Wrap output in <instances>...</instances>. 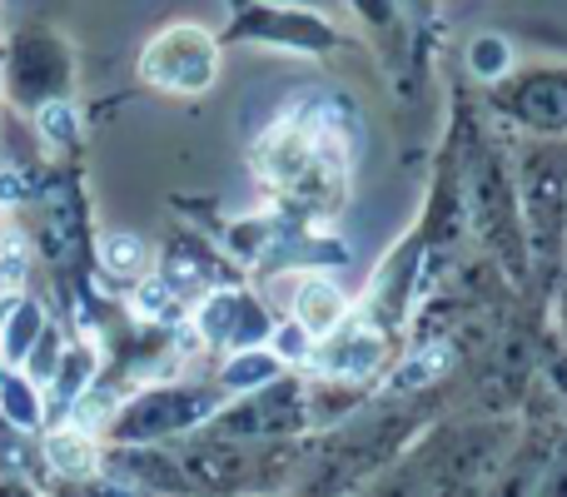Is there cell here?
Returning a JSON list of instances; mask_svg holds the SVG:
<instances>
[{"mask_svg": "<svg viewBox=\"0 0 567 497\" xmlns=\"http://www.w3.org/2000/svg\"><path fill=\"white\" fill-rule=\"evenodd\" d=\"M255 175L279 199H293L299 209L323 215V209H339L343 185H349V159H343L333 125H313L303 115H289L259 135Z\"/></svg>", "mask_w": 567, "mask_h": 497, "instance_id": "6da1fadb", "label": "cell"}, {"mask_svg": "<svg viewBox=\"0 0 567 497\" xmlns=\"http://www.w3.org/2000/svg\"><path fill=\"white\" fill-rule=\"evenodd\" d=\"M219 408H225V393L215 389V379H150L125 393L115 423L105 428V443H120V448L179 443L209 428Z\"/></svg>", "mask_w": 567, "mask_h": 497, "instance_id": "7a4b0ae2", "label": "cell"}, {"mask_svg": "<svg viewBox=\"0 0 567 497\" xmlns=\"http://www.w3.org/2000/svg\"><path fill=\"white\" fill-rule=\"evenodd\" d=\"M513 199L528 259L538 269H558L567 259V139H523Z\"/></svg>", "mask_w": 567, "mask_h": 497, "instance_id": "3957f363", "label": "cell"}, {"mask_svg": "<svg viewBox=\"0 0 567 497\" xmlns=\"http://www.w3.org/2000/svg\"><path fill=\"white\" fill-rule=\"evenodd\" d=\"M70 95H75V50L60 30L20 25L10 40H0V100H10L30 120Z\"/></svg>", "mask_w": 567, "mask_h": 497, "instance_id": "277c9868", "label": "cell"}, {"mask_svg": "<svg viewBox=\"0 0 567 497\" xmlns=\"http://www.w3.org/2000/svg\"><path fill=\"white\" fill-rule=\"evenodd\" d=\"M309 423H313V389L299 373H284V379L265 383V389H255V393L225 398V408L209 418L205 433L249 443V448H269V443L303 438Z\"/></svg>", "mask_w": 567, "mask_h": 497, "instance_id": "5b68a950", "label": "cell"}, {"mask_svg": "<svg viewBox=\"0 0 567 497\" xmlns=\"http://www.w3.org/2000/svg\"><path fill=\"white\" fill-rule=\"evenodd\" d=\"M140 80L159 95H205L219 80V35L195 20L155 30L140 50Z\"/></svg>", "mask_w": 567, "mask_h": 497, "instance_id": "8992f818", "label": "cell"}, {"mask_svg": "<svg viewBox=\"0 0 567 497\" xmlns=\"http://www.w3.org/2000/svg\"><path fill=\"white\" fill-rule=\"evenodd\" d=\"M185 329L199 349H209V353L225 359V353L269 343V333H275V309H269L255 289H245V283L229 279V283L205 289L195 303H189Z\"/></svg>", "mask_w": 567, "mask_h": 497, "instance_id": "52a82bcc", "label": "cell"}, {"mask_svg": "<svg viewBox=\"0 0 567 497\" xmlns=\"http://www.w3.org/2000/svg\"><path fill=\"white\" fill-rule=\"evenodd\" d=\"M493 105L538 139H567V65L508 70L493 90Z\"/></svg>", "mask_w": 567, "mask_h": 497, "instance_id": "ba28073f", "label": "cell"}, {"mask_svg": "<svg viewBox=\"0 0 567 497\" xmlns=\"http://www.w3.org/2000/svg\"><path fill=\"white\" fill-rule=\"evenodd\" d=\"M229 40H255V45H279V50H299V55H323L333 50L339 30L323 15L299 6H269V0H235V20L225 30Z\"/></svg>", "mask_w": 567, "mask_h": 497, "instance_id": "9c48e42d", "label": "cell"}, {"mask_svg": "<svg viewBox=\"0 0 567 497\" xmlns=\"http://www.w3.org/2000/svg\"><path fill=\"white\" fill-rule=\"evenodd\" d=\"M383 363H389V339H383V329H373L363 313H349L329 339L313 343L309 373H319L323 383H369Z\"/></svg>", "mask_w": 567, "mask_h": 497, "instance_id": "30bf717a", "label": "cell"}, {"mask_svg": "<svg viewBox=\"0 0 567 497\" xmlns=\"http://www.w3.org/2000/svg\"><path fill=\"white\" fill-rule=\"evenodd\" d=\"M289 279L293 283H289V313H284V319L309 329L313 339H329V333L353 313L349 293H343V283L333 279L329 269H299V273H289Z\"/></svg>", "mask_w": 567, "mask_h": 497, "instance_id": "8fae6325", "label": "cell"}, {"mask_svg": "<svg viewBox=\"0 0 567 497\" xmlns=\"http://www.w3.org/2000/svg\"><path fill=\"white\" fill-rule=\"evenodd\" d=\"M100 458H105V443L75 423H50L40 433V463H45V478L55 483H95Z\"/></svg>", "mask_w": 567, "mask_h": 497, "instance_id": "7c38bea8", "label": "cell"}, {"mask_svg": "<svg viewBox=\"0 0 567 497\" xmlns=\"http://www.w3.org/2000/svg\"><path fill=\"white\" fill-rule=\"evenodd\" d=\"M95 379H100V349L90 339H65L55 373H50V383H45V428L65 418L70 403H75Z\"/></svg>", "mask_w": 567, "mask_h": 497, "instance_id": "4fadbf2b", "label": "cell"}, {"mask_svg": "<svg viewBox=\"0 0 567 497\" xmlns=\"http://www.w3.org/2000/svg\"><path fill=\"white\" fill-rule=\"evenodd\" d=\"M45 323H50V309L35 293L10 289L6 303H0V369H20Z\"/></svg>", "mask_w": 567, "mask_h": 497, "instance_id": "5bb4252c", "label": "cell"}, {"mask_svg": "<svg viewBox=\"0 0 567 497\" xmlns=\"http://www.w3.org/2000/svg\"><path fill=\"white\" fill-rule=\"evenodd\" d=\"M284 373H293V369H284V359L269 349V343H255V349L225 353V359H219V369L209 373V379H215V389L225 393V398H239V393L265 389V383L284 379Z\"/></svg>", "mask_w": 567, "mask_h": 497, "instance_id": "9a60e30c", "label": "cell"}, {"mask_svg": "<svg viewBox=\"0 0 567 497\" xmlns=\"http://www.w3.org/2000/svg\"><path fill=\"white\" fill-rule=\"evenodd\" d=\"M95 269L105 273L110 283H120V289H135V283L155 269V253H150V245L140 235H100Z\"/></svg>", "mask_w": 567, "mask_h": 497, "instance_id": "2e32d148", "label": "cell"}, {"mask_svg": "<svg viewBox=\"0 0 567 497\" xmlns=\"http://www.w3.org/2000/svg\"><path fill=\"white\" fill-rule=\"evenodd\" d=\"M0 418L20 433H45V389L20 369H0Z\"/></svg>", "mask_w": 567, "mask_h": 497, "instance_id": "e0dca14e", "label": "cell"}, {"mask_svg": "<svg viewBox=\"0 0 567 497\" xmlns=\"http://www.w3.org/2000/svg\"><path fill=\"white\" fill-rule=\"evenodd\" d=\"M468 70H473V80H488V85H498V80L513 70V45L503 35H478L468 45Z\"/></svg>", "mask_w": 567, "mask_h": 497, "instance_id": "ac0fdd59", "label": "cell"}, {"mask_svg": "<svg viewBox=\"0 0 567 497\" xmlns=\"http://www.w3.org/2000/svg\"><path fill=\"white\" fill-rule=\"evenodd\" d=\"M60 349H65V333H60V323L50 319L45 329H40V339L30 343V353H25V363H20V373H25V379H35L40 389H45L50 373H55V363H60Z\"/></svg>", "mask_w": 567, "mask_h": 497, "instance_id": "d6986e66", "label": "cell"}, {"mask_svg": "<svg viewBox=\"0 0 567 497\" xmlns=\"http://www.w3.org/2000/svg\"><path fill=\"white\" fill-rule=\"evenodd\" d=\"M313 333L309 329H299L293 319H275V333H269V349L284 359V369H309V359H313Z\"/></svg>", "mask_w": 567, "mask_h": 497, "instance_id": "ffe728a7", "label": "cell"}, {"mask_svg": "<svg viewBox=\"0 0 567 497\" xmlns=\"http://www.w3.org/2000/svg\"><path fill=\"white\" fill-rule=\"evenodd\" d=\"M449 359H453L449 349H429V353H419V363H413V369H403L393 383H399V389H423L429 379H439V373L449 369Z\"/></svg>", "mask_w": 567, "mask_h": 497, "instance_id": "44dd1931", "label": "cell"}, {"mask_svg": "<svg viewBox=\"0 0 567 497\" xmlns=\"http://www.w3.org/2000/svg\"><path fill=\"white\" fill-rule=\"evenodd\" d=\"M538 497H567V463H558V468L543 478V493Z\"/></svg>", "mask_w": 567, "mask_h": 497, "instance_id": "7402d4cb", "label": "cell"}, {"mask_svg": "<svg viewBox=\"0 0 567 497\" xmlns=\"http://www.w3.org/2000/svg\"><path fill=\"white\" fill-rule=\"evenodd\" d=\"M0 497H40V488L25 478H0Z\"/></svg>", "mask_w": 567, "mask_h": 497, "instance_id": "603a6c76", "label": "cell"}, {"mask_svg": "<svg viewBox=\"0 0 567 497\" xmlns=\"http://www.w3.org/2000/svg\"><path fill=\"white\" fill-rule=\"evenodd\" d=\"M558 319H563V329H567V289H563V299H558Z\"/></svg>", "mask_w": 567, "mask_h": 497, "instance_id": "cb8c5ba5", "label": "cell"}, {"mask_svg": "<svg viewBox=\"0 0 567 497\" xmlns=\"http://www.w3.org/2000/svg\"><path fill=\"white\" fill-rule=\"evenodd\" d=\"M255 497H299V493H255Z\"/></svg>", "mask_w": 567, "mask_h": 497, "instance_id": "d4e9b609", "label": "cell"}, {"mask_svg": "<svg viewBox=\"0 0 567 497\" xmlns=\"http://www.w3.org/2000/svg\"><path fill=\"white\" fill-rule=\"evenodd\" d=\"M6 293H10V283H6V279H0V303H6Z\"/></svg>", "mask_w": 567, "mask_h": 497, "instance_id": "484cf974", "label": "cell"}, {"mask_svg": "<svg viewBox=\"0 0 567 497\" xmlns=\"http://www.w3.org/2000/svg\"><path fill=\"white\" fill-rule=\"evenodd\" d=\"M0 235H6V209H0Z\"/></svg>", "mask_w": 567, "mask_h": 497, "instance_id": "4316f807", "label": "cell"}]
</instances>
